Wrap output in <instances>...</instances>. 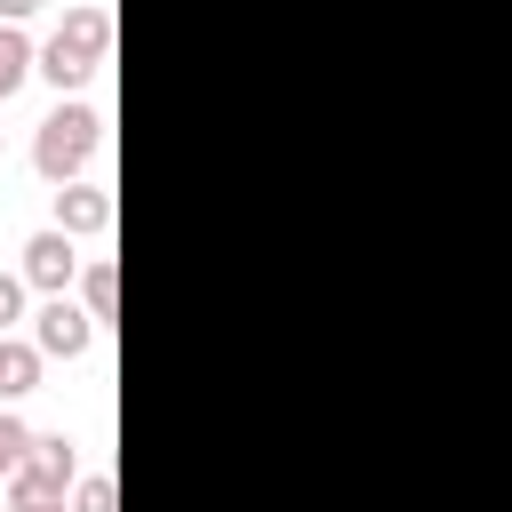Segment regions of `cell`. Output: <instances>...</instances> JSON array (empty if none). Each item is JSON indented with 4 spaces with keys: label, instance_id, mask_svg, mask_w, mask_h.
<instances>
[{
    "label": "cell",
    "instance_id": "obj_6",
    "mask_svg": "<svg viewBox=\"0 0 512 512\" xmlns=\"http://www.w3.org/2000/svg\"><path fill=\"white\" fill-rule=\"evenodd\" d=\"M40 344H24V336H0V408H16L24 392H40Z\"/></svg>",
    "mask_w": 512,
    "mask_h": 512
},
{
    "label": "cell",
    "instance_id": "obj_7",
    "mask_svg": "<svg viewBox=\"0 0 512 512\" xmlns=\"http://www.w3.org/2000/svg\"><path fill=\"white\" fill-rule=\"evenodd\" d=\"M32 72H40V48L24 40V24H0V104H8Z\"/></svg>",
    "mask_w": 512,
    "mask_h": 512
},
{
    "label": "cell",
    "instance_id": "obj_5",
    "mask_svg": "<svg viewBox=\"0 0 512 512\" xmlns=\"http://www.w3.org/2000/svg\"><path fill=\"white\" fill-rule=\"evenodd\" d=\"M112 192L104 184H88V176H72V184H56V232H72V240H96V232H112Z\"/></svg>",
    "mask_w": 512,
    "mask_h": 512
},
{
    "label": "cell",
    "instance_id": "obj_10",
    "mask_svg": "<svg viewBox=\"0 0 512 512\" xmlns=\"http://www.w3.org/2000/svg\"><path fill=\"white\" fill-rule=\"evenodd\" d=\"M24 456H32V424H24L16 408H0V480H8Z\"/></svg>",
    "mask_w": 512,
    "mask_h": 512
},
{
    "label": "cell",
    "instance_id": "obj_3",
    "mask_svg": "<svg viewBox=\"0 0 512 512\" xmlns=\"http://www.w3.org/2000/svg\"><path fill=\"white\" fill-rule=\"evenodd\" d=\"M32 344H40L48 360H80V352L96 344V312L72 304V296H48V304L32 312Z\"/></svg>",
    "mask_w": 512,
    "mask_h": 512
},
{
    "label": "cell",
    "instance_id": "obj_13",
    "mask_svg": "<svg viewBox=\"0 0 512 512\" xmlns=\"http://www.w3.org/2000/svg\"><path fill=\"white\" fill-rule=\"evenodd\" d=\"M24 272H0V336H16V320H24Z\"/></svg>",
    "mask_w": 512,
    "mask_h": 512
},
{
    "label": "cell",
    "instance_id": "obj_15",
    "mask_svg": "<svg viewBox=\"0 0 512 512\" xmlns=\"http://www.w3.org/2000/svg\"><path fill=\"white\" fill-rule=\"evenodd\" d=\"M16 512H64V496H40V504H16Z\"/></svg>",
    "mask_w": 512,
    "mask_h": 512
},
{
    "label": "cell",
    "instance_id": "obj_12",
    "mask_svg": "<svg viewBox=\"0 0 512 512\" xmlns=\"http://www.w3.org/2000/svg\"><path fill=\"white\" fill-rule=\"evenodd\" d=\"M72 512H120V488H112L104 472H88V480L72 488Z\"/></svg>",
    "mask_w": 512,
    "mask_h": 512
},
{
    "label": "cell",
    "instance_id": "obj_4",
    "mask_svg": "<svg viewBox=\"0 0 512 512\" xmlns=\"http://www.w3.org/2000/svg\"><path fill=\"white\" fill-rule=\"evenodd\" d=\"M16 272H24V280H32L40 296H64V288L80 280V256H72V232H56V224H48V232H32V240H24V264H16Z\"/></svg>",
    "mask_w": 512,
    "mask_h": 512
},
{
    "label": "cell",
    "instance_id": "obj_2",
    "mask_svg": "<svg viewBox=\"0 0 512 512\" xmlns=\"http://www.w3.org/2000/svg\"><path fill=\"white\" fill-rule=\"evenodd\" d=\"M96 144H104V112H96V104H56V112L40 120V136H32V168H40L48 184H72V176L96 160Z\"/></svg>",
    "mask_w": 512,
    "mask_h": 512
},
{
    "label": "cell",
    "instance_id": "obj_11",
    "mask_svg": "<svg viewBox=\"0 0 512 512\" xmlns=\"http://www.w3.org/2000/svg\"><path fill=\"white\" fill-rule=\"evenodd\" d=\"M32 456H40L48 472H64V480H80V456H72V440H64V432H32Z\"/></svg>",
    "mask_w": 512,
    "mask_h": 512
},
{
    "label": "cell",
    "instance_id": "obj_8",
    "mask_svg": "<svg viewBox=\"0 0 512 512\" xmlns=\"http://www.w3.org/2000/svg\"><path fill=\"white\" fill-rule=\"evenodd\" d=\"M64 488H72V480H64V472H48L40 456H24V464L8 472V504H40V496H64Z\"/></svg>",
    "mask_w": 512,
    "mask_h": 512
},
{
    "label": "cell",
    "instance_id": "obj_1",
    "mask_svg": "<svg viewBox=\"0 0 512 512\" xmlns=\"http://www.w3.org/2000/svg\"><path fill=\"white\" fill-rule=\"evenodd\" d=\"M104 48H112V8L80 0V8H64V24L40 40V80H56V88H80V80L104 64Z\"/></svg>",
    "mask_w": 512,
    "mask_h": 512
},
{
    "label": "cell",
    "instance_id": "obj_14",
    "mask_svg": "<svg viewBox=\"0 0 512 512\" xmlns=\"http://www.w3.org/2000/svg\"><path fill=\"white\" fill-rule=\"evenodd\" d=\"M32 8H40V0H0V24H24Z\"/></svg>",
    "mask_w": 512,
    "mask_h": 512
},
{
    "label": "cell",
    "instance_id": "obj_9",
    "mask_svg": "<svg viewBox=\"0 0 512 512\" xmlns=\"http://www.w3.org/2000/svg\"><path fill=\"white\" fill-rule=\"evenodd\" d=\"M112 296H120V272H112V264H80V304H88L96 320H112Z\"/></svg>",
    "mask_w": 512,
    "mask_h": 512
}]
</instances>
